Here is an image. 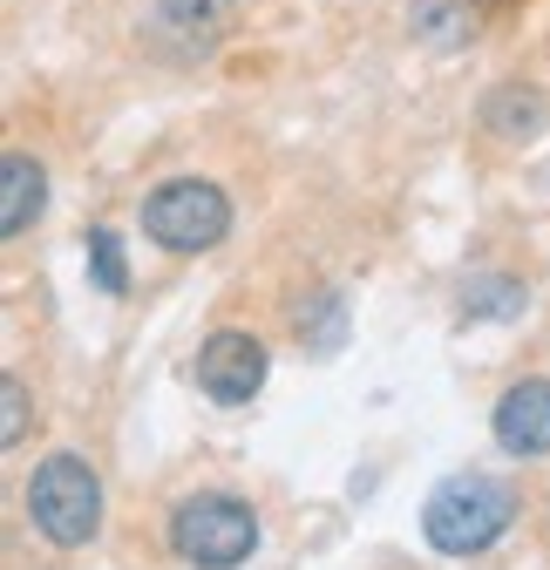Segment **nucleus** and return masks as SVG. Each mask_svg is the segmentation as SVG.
I'll return each instance as SVG.
<instances>
[{
  "instance_id": "f8f14e48",
  "label": "nucleus",
  "mask_w": 550,
  "mask_h": 570,
  "mask_svg": "<svg viewBox=\"0 0 550 570\" xmlns=\"http://www.w3.org/2000/svg\"><path fill=\"white\" fill-rule=\"evenodd\" d=\"M82 245H89V278L102 285L109 299H122V293H129V265H122V238H116L109 225H96V232H89Z\"/></svg>"
},
{
  "instance_id": "9b49d317",
  "label": "nucleus",
  "mask_w": 550,
  "mask_h": 570,
  "mask_svg": "<svg viewBox=\"0 0 550 570\" xmlns=\"http://www.w3.org/2000/svg\"><path fill=\"white\" fill-rule=\"evenodd\" d=\"M293 333L306 353H333L340 340H347V306H340V293H313L293 306Z\"/></svg>"
},
{
  "instance_id": "4468645a",
  "label": "nucleus",
  "mask_w": 550,
  "mask_h": 570,
  "mask_svg": "<svg viewBox=\"0 0 550 570\" xmlns=\"http://www.w3.org/2000/svg\"><path fill=\"white\" fill-rule=\"evenodd\" d=\"M0 407H8V421H0V442H8V449H14V442L28 435V387H21L14 374H8V381H0Z\"/></svg>"
},
{
  "instance_id": "7ed1b4c3",
  "label": "nucleus",
  "mask_w": 550,
  "mask_h": 570,
  "mask_svg": "<svg viewBox=\"0 0 550 570\" xmlns=\"http://www.w3.org/2000/svg\"><path fill=\"white\" fill-rule=\"evenodd\" d=\"M136 225H144L150 245H164L177 258H197V252H218L232 238V197L212 177H170L136 204Z\"/></svg>"
},
{
  "instance_id": "f257e3e1",
  "label": "nucleus",
  "mask_w": 550,
  "mask_h": 570,
  "mask_svg": "<svg viewBox=\"0 0 550 570\" xmlns=\"http://www.w3.org/2000/svg\"><path fill=\"white\" fill-rule=\"evenodd\" d=\"M510 523H517V489L497 475H449L422 510V537L435 557H483L510 537Z\"/></svg>"
},
{
  "instance_id": "20e7f679",
  "label": "nucleus",
  "mask_w": 550,
  "mask_h": 570,
  "mask_svg": "<svg viewBox=\"0 0 550 570\" xmlns=\"http://www.w3.org/2000/svg\"><path fill=\"white\" fill-rule=\"evenodd\" d=\"M170 550L190 570H238L258 550V510L238 503V495H225V489L184 495L170 510Z\"/></svg>"
},
{
  "instance_id": "39448f33",
  "label": "nucleus",
  "mask_w": 550,
  "mask_h": 570,
  "mask_svg": "<svg viewBox=\"0 0 550 570\" xmlns=\"http://www.w3.org/2000/svg\"><path fill=\"white\" fill-rule=\"evenodd\" d=\"M265 374H272L265 340H258V333H238V326H218L212 340L197 346V361H190V381L212 394L218 407H245V401H258Z\"/></svg>"
},
{
  "instance_id": "9d476101",
  "label": "nucleus",
  "mask_w": 550,
  "mask_h": 570,
  "mask_svg": "<svg viewBox=\"0 0 550 570\" xmlns=\"http://www.w3.org/2000/svg\"><path fill=\"white\" fill-rule=\"evenodd\" d=\"M530 306V285L510 272H475L462 285V320H517Z\"/></svg>"
},
{
  "instance_id": "6e6552de",
  "label": "nucleus",
  "mask_w": 550,
  "mask_h": 570,
  "mask_svg": "<svg viewBox=\"0 0 550 570\" xmlns=\"http://www.w3.org/2000/svg\"><path fill=\"white\" fill-rule=\"evenodd\" d=\"M483 129L490 136H503V142H523V136H537L543 122H550V102L530 89V82H497L490 96H483Z\"/></svg>"
},
{
  "instance_id": "423d86ee",
  "label": "nucleus",
  "mask_w": 550,
  "mask_h": 570,
  "mask_svg": "<svg viewBox=\"0 0 550 570\" xmlns=\"http://www.w3.org/2000/svg\"><path fill=\"white\" fill-rule=\"evenodd\" d=\"M490 435H497V449L517 455V462L550 455V374H523V381L497 401Z\"/></svg>"
},
{
  "instance_id": "ddd939ff",
  "label": "nucleus",
  "mask_w": 550,
  "mask_h": 570,
  "mask_svg": "<svg viewBox=\"0 0 550 570\" xmlns=\"http://www.w3.org/2000/svg\"><path fill=\"white\" fill-rule=\"evenodd\" d=\"M238 0H157V21L177 28V35H212Z\"/></svg>"
},
{
  "instance_id": "f03ea898",
  "label": "nucleus",
  "mask_w": 550,
  "mask_h": 570,
  "mask_svg": "<svg viewBox=\"0 0 550 570\" xmlns=\"http://www.w3.org/2000/svg\"><path fill=\"white\" fill-rule=\"evenodd\" d=\"M28 523L55 550L96 543V530H102V475H96V462L68 455V449L35 462V475H28Z\"/></svg>"
},
{
  "instance_id": "0eeeda50",
  "label": "nucleus",
  "mask_w": 550,
  "mask_h": 570,
  "mask_svg": "<svg viewBox=\"0 0 550 570\" xmlns=\"http://www.w3.org/2000/svg\"><path fill=\"white\" fill-rule=\"evenodd\" d=\"M41 204H48V170L28 150H8L0 157V232L21 238L41 218Z\"/></svg>"
},
{
  "instance_id": "1a4fd4ad",
  "label": "nucleus",
  "mask_w": 550,
  "mask_h": 570,
  "mask_svg": "<svg viewBox=\"0 0 550 570\" xmlns=\"http://www.w3.org/2000/svg\"><path fill=\"white\" fill-rule=\"evenodd\" d=\"M407 28H415L429 48H469L475 41V0H415V8H407Z\"/></svg>"
}]
</instances>
